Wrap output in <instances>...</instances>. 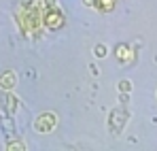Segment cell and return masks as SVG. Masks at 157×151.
Instances as JSON below:
<instances>
[{
    "instance_id": "1",
    "label": "cell",
    "mask_w": 157,
    "mask_h": 151,
    "mask_svg": "<svg viewBox=\"0 0 157 151\" xmlns=\"http://www.w3.org/2000/svg\"><path fill=\"white\" fill-rule=\"evenodd\" d=\"M43 17H45V11L40 9V2L34 0V2H28L19 9V15H17V22L21 26L24 32H34L38 30L43 24Z\"/></svg>"
},
{
    "instance_id": "2",
    "label": "cell",
    "mask_w": 157,
    "mask_h": 151,
    "mask_svg": "<svg viewBox=\"0 0 157 151\" xmlns=\"http://www.w3.org/2000/svg\"><path fill=\"white\" fill-rule=\"evenodd\" d=\"M55 126H57V115H55V113H43V115H38L36 121H34V130H36L38 134H49Z\"/></svg>"
},
{
    "instance_id": "3",
    "label": "cell",
    "mask_w": 157,
    "mask_h": 151,
    "mask_svg": "<svg viewBox=\"0 0 157 151\" xmlns=\"http://www.w3.org/2000/svg\"><path fill=\"white\" fill-rule=\"evenodd\" d=\"M64 15H62V11L55 6V9H45V17H43V24L47 30H59L62 26H64Z\"/></svg>"
},
{
    "instance_id": "4",
    "label": "cell",
    "mask_w": 157,
    "mask_h": 151,
    "mask_svg": "<svg viewBox=\"0 0 157 151\" xmlns=\"http://www.w3.org/2000/svg\"><path fill=\"white\" fill-rule=\"evenodd\" d=\"M15 83H17V77H15V73H11V70H4V73L0 75V89H4V92H11V89L15 87Z\"/></svg>"
},
{
    "instance_id": "5",
    "label": "cell",
    "mask_w": 157,
    "mask_h": 151,
    "mask_svg": "<svg viewBox=\"0 0 157 151\" xmlns=\"http://www.w3.org/2000/svg\"><path fill=\"white\" fill-rule=\"evenodd\" d=\"M115 58L119 60V62H123V64H130L132 60H134V53L128 45H117V49H115Z\"/></svg>"
},
{
    "instance_id": "6",
    "label": "cell",
    "mask_w": 157,
    "mask_h": 151,
    "mask_svg": "<svg viewBox=\"0 0 157 151\" xmlns=\"http://www.w3.org/2000/svg\"><path fill=\"white\" fill-rule=\"evenodd\" d=\"M4 104H6V111L13 115V113L17 111V106H19V98H17V96H13V94H6V98H4Z\"/></svg>"
},
{
    "instance_id": "7",
    "label": "cell",
    "mask_w": 157,
    "mask_h": 151,
    "mask_svg": "<svg viewBox=\"0 0 157 151\" xmlns=\"http://www.w3.org/2000/svg\"><path fill=\"white\" fill-rule=\"evenodd\" d=\"M96 9L102 13H110L115 9V0H96Z\"/></svg>"
},
{
    "instance_id": "8",
    "label": "cell",
    "mask_w": 157,
    "mask_h": 151,
    "mask_svg": "<svg viewBox=\"0 0 157 151\" xmlns=\"http://www.w3.org/2000/svg\"><path fill=\"white\" fill-rule=\"evenodd\" d=\"M6 151H26V145H24V141L15 138V141H9L6 143Z\"/></svg>"
},
{
    "instance_id": "9",
    "label": "cell",
    "mask_w": 157,
    "mask_h": 151,
    "mask_svg": "<svg viewBox=\"0 0 157 151\" xmlns=\"http://www.w3.org/2000/svg\"><path fill=\"white\" fill-rule=\"evenodd\" d=\"M94 53H96V58H104L106 53H108V49H106V45L98 43V45H96V49H94Z\"/></svg>"
},
{
    "instance_id": "10",
    "label": "cell",
    "mask_w": 157,
    "mask_h": 151,
    "mask_svg": "<svg viewBox=\"0 0 157 151\" xmlns=\"http://www.w3.org/2000/svg\"><path fill=\"white\" fill-rule=\"evenodd\" d=\"M119 92H130L132 89V81H128V79H123V81H119Z\"/></svg>"
},
{
    "instance_id": "11",
    "label": "cell",
    "mask_w": 157,
    "mask_h": 151,
    "mask_svg": "<svg viewBox=\"0 0 157 151\" xmlns=\"http://www.w3.org/2000/svg\"><path fill=\"white\" fill-rule=\"evenodd\" d=\"M83 2H85L87 6H96V0H83Z\"/></svg>"
}]
</instances>
